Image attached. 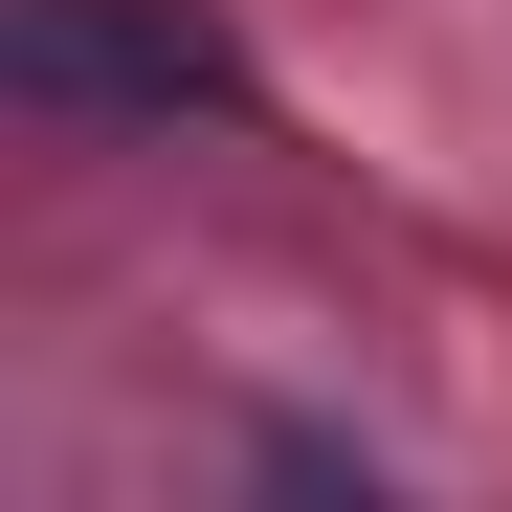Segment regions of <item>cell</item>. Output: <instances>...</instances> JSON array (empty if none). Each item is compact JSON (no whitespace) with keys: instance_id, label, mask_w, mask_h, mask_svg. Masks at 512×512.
<instances>
[{"instance_id":"6da1fadb","label":"cell","mask_w":512,"mask_h":512,"mask_svg":"<svg viewBox=\"0 0 512 512\" xmlns=\"http://www.w3.org/2000/svg\"><path fill=\"white\" fill-rule=\"evenodd\" d=\"M0 90H23V112H112V134H179V112L245 134V112H268L201 0H23V23H0Z\"/></svg>"}]
</instances>
